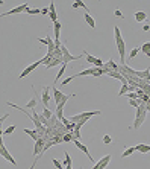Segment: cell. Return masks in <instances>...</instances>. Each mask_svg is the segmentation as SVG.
Segmentation results:
<instances>
[{
    "label": "cell",
    "instance_id": "6da1fadb",
    "mask_svg": "<svg viewBox=\"0 0 150 169\" xmlns=\"http://www.w3.org/2000/svg\"><path fill=\"white\" fill-rule=\"evenodd\" d=\"M145 114H147V110H145V102H143L141 105L136 107L135 122H134V125H132V128H134V130H138V128L144 123V121H145Z\"/></svg>",
    "mask_w": 150,
    "mask_h": 169
},
{
    "label": "cell",
    "instance_id": "7a4b0ae2",
    "mask_svg": "<svg viewBox=\"0 0 150 169\" xmlns=\"http://www.w3.org/2000/svg\"><path fill=\"white\" fill-rule=\"evenodd\" d=\"M97 114H100V111H83V113H81V114H74V116L68 117V121L73 122V123H77L79 121H82V119L90 121L92 116H97Z\"/></svg>",
    "mask_w": 150,
    "mask_h": 169
},
{
    "label": "cell",
    "instance_id": "3957f363",
    "mask_svg": "<svg viewBox=\"0 0 150 169\" xmlns=\"http://www.w3.org/2000/svg\"><path fill=\"white\" fill-rule=\"evenodd\" d=\"M61 52H62V61L64 63H71V61H76V60H81L82 56H83V53L82 55H79V56H74V55H71V53L68 52V49H67V46H65V43L64 44H61Z\"/></svg>",
    "mask_w": 150,
    "mask_h": 169
},
{
    "label": "cell",
    "instance_id": "277c9868",
    "mask_svg": "<svg viewBox=\"0 0 150 169\" xmlns=\"http://www.w3.org/2000/svg\"><path fill=\"white\" fill-rule=\"evenodd\" d=\"M115 46H117L118 55H120L121 64H124V52H126V43H124V40H123V38L115 40Z\"/></svg>",
    "mask_w": 150,
    "mask_h": 169
},
{
    "label": "cell",
    "instance_id": "5b68a950",
    "mask_svg": "<svg viewBox=\"0 0 150 169\" xmlns=\"http://www.w3.org/2000/svg\"><path fill=\"white\" fill-rule=\"evenodd\" d=\"M50 87H44L43 88V95H41V102L44 105V108H48V104H50Z\"/></svg>",
    "mask_w": 150,
    "mask_h": 169
},
{
    "label": "cell",
    "instance_id": "8992f818",
    "mask_svg": "<svg viewBox=\"0 0 150 169\" xmlns=\"http://www.w3.org/2000/svg\"><path fill=\"white\" fill-rule=\"evenodd\" d=\"M0 155H2L3 158L5 160H8V162H9L11 164H14V166H17V162H15V158L12 157V155L8 152V149H6V146H5V143L2 145V148H0Z\"/></svg>",
    "mask_w": 150,
    "mask_h": 169
},
{
    "label": "cell",
    "instance_id": "52a82bcc",
    "mask_svg": "<svg viewBox=\"0 0 150 169\" xmlns=\"http://www.w3.org/2000/svg\"><path fill=\"white\" fill-rule=\"evenodd\" d=\"M28 9H29L28 5H20V6L14 8V9H11V11H8V12H3V14H0V17H6V15H12V14H20V12H26Z\"/></svg>",
    "mask_w": 150,
    "mask_h": 169
},
{
    "label": "cell",
    "instance_id": "ba28073f",
    "mask_svg": "<svg viewBox=\"0 0 150 169\" xmlns=\"http://www.w3.org/2000/svg\"><path fill=\"white\" fill-rule=\"evenodd\" d=\"M73 143H74V145H76V148H79V149H81V151H82V152H85V154H86V157H88V158H90V160H91V162H94V158H92V155H91V152H90V151H88V148H86V146H85V145H83V143H81V140H79V139H73Z\"/></svg>",
    "mask_w": 150,
    "mask_h": 169
},
{
    "label": "cell",
    "instance_id": "9c48e42d",
    "mask_svg": "<svg viewBox=\"0 0 150 169\" xmlns=\"http://www.w3.org/2000/svg\"><path fill=\"white\" fill-rule=\"evenodd\" d=\"M39 66V61H37V63H33V64H30V66H28L26 69H23V72H21L20 75H18V79H23L24 76H28V75L32 72V70H35Z\"/></svg>",
    "mask_w": 150,
    "mask_h": 169
},
{
    "label": "cell",
    "instance_id": "30bf717a",
    "mask_svg": "<svg viewBox=\"0 0 150 169\" xmlns=\"http://www.w3.org/2000/svg\"><path fill=\"white\" fill-rule=\"evenodd\" d=\"M134 17H135L136 23H145V21H147V12L145 11H136L134 14Z\"/></svg>",
    "mask_w": 150,
    "mask_h": 169
},
{
    "label": "cell",
    "instance_id": "8fae6325",
    "mask_svg": "<svg viewBox=\"0 0 150 169\" xmlns=\"http://www.w3.org/2000/svg\"><path fill=\"white\" fill-rule=\"evenodd\" d=\"M52 91H53V101L56 102V105H58L59 102L64 99V96H65V95H64L62 91H59L56 87H52Z\"/></svg>",
    "mask_w": 150,
    "mask_h": 169
},
{
    "label": "cell",
    "instance_id": "7c38bea8",
    "mask_svg": "<svg viewBox=\"0 0 150 169\" xmlns=\"http://www.w3.org/2000/svg\"><path fill=\"white\" fill-rule=\"evenodd\" d=\"M109 160H111V155H105V157H102V158H100L99 160V162H97L96 164H97V166H99V169H106V166H108V164H109Z\"/></svg>",
    "mask_w": 150,
    "mask_h": 169
},
{
    "label": "cell",
    "instance_id": "4fadbf2b",
    "mask_svg": "<svg viewBox=\"0 0 150 169\" xmlns=\"http://www.w3.org/2000/svg\"><path fill=\"white\" fill-rule=\"evenodd\" d=\"M134 148H135V151H138V152H141V154L150 152V145H145V143H138V145H135Z\"/></svg>",
    "mask_w": 150,
    "mask_h": 169
},
{
    "label": "cell",
    "instance_id": "5bb4252c",
    "mask_svg": "<svg viewBox=\"0 0 150 169\" xmlns=\"http://www.w3.org/2000/svg\"><path fill=\"white\" fill-rule=\"evenodd\" d=\"M48 17L52 19V21H58V14H56V9H55V3L52 2L50 6H48Z\"/></svg>",
    "mask_w": 150,
    "mask_h": 169
},
{
    "label": "cell",
    "instance_id": "9a60e30c",
    "mask_svg": "<svg viewBox=\"0 0 150 169\" xmlns=\"http://www.w3.org/2000/svg\"><path fill=\"white\" fill-rule=\"evenodd\" d=\"M61 28H62V23L58 20L53 23V30H55V41H58L59 37H61Z\"/></svg>",
    "mask_w": 150,
    "mask_h": 169
},
{
    "label": "cell",
    "instance_id": "2e32d148",
    "mask_svg": "<svg viewBox=\"0 0 150 169\" xmlns=\"http://www.w3.org/2000/svg\"><path fill=\"white\" fill-rule=\"evenodd\" d=\"M73 96H76V95H65V96H64V99L61 101L58 105H56V111H62V110H64V107H65V104H67V101L70 99V97H73Z\"/></svg>",
    "mask_w": 150,
    "mask_h": 169
},
{
    "label": "cell",
    "instance_id": "e0dca14e",
    "mask_svg": "<svg viewBox=\"0 0 150 169\" xmlns=\"http://www.w3.org/2000/svg\"><path fill=\"white\" fill-rule=\"evenodd\" d=\"M65 70H67V63H62L61 64V69H59V72L58 75H56V79H55V84H58L59 82V79L62 78V75L65 73Z\"/></svg>",
    "mask_w": 150,
    "mask_h": 169
},
{
    "label": "cell",
    "instance_id": "ac0fdd59",
    "mask_svg": "<svg viewBox=\"0 0 150 169\" xmlns=\"http://www.w3.org/2000/svg\"><path fill=\"white\" fill-rule=\"evenodd\" d=\"M23 133H26L28 136H30V137H32V139H33L35 142H37V140L39 139V136H38V131H37V130H29V128H24V130H23Z\"/></svg>",
    "mask_w": 150,
    "mask_h": 169
},
{
    "label": "cell",
    "instance_id": "d6986e66",
    "mask_svg": "<svg viewBox=\"0 0 150 169\" xmlns=\"http://www.w3.org/2000/svg\"><path fill=\"white\" fill-rule=\"evenodd\" d=\"M85 21L88 23V26H90L91 29H96V21H94V19L91 17L90 12H85Z\"/></svg>",
    "mask_w": 150,
    "mask_h": 169
},
{
    "label": "cell",
    "instance_id": "ffe728a7",
    "mask_svg": "<svg viewBox=\"0 0 150 169\" xmlns=\"http://www.w3.org/2000/svg\"><path fill=\"white\" fill-rule=\"evenodd\" d=\"M37 104H38V97H37V95H35L30 101H28V104H26V108L33 110V108H37Z\"/></svg>",
    "mask_w": 150,
    "mask_h": 169
},
{
    "label": "cell",
    "instance_id": "44dd1931",
    "mask_svg": "<svg viewBox=\"0 0 150 169\" xmlns=\"http://www.w3.org/2000/svg\"><path fill=\"white\" fill-rule=\"evenodd\" d=\"M140 47H141V52H143L145 56H150V41H145L143 46H140Z\"/></svg>",
    "mask_w": 150,
    "mask_h": 169
},
{
    "label": "cell",
    "instance_id": "7402d4cb",
    "mask_svg": "<svg viewBox=\"0 0 150 169\" xmlns=\"http://www.w3.org/2000/svg\"><path fill=\"white\" fill-rule=\"evenodd\" d=\"M62 63H64V61H61V60H58V58H53L50 63L46 66V69H52V67H55V66H61Z\"/></svg>",
    "mask_w": 150,
    "mask_h": 169
},
{
    "label": "cell",
    "instance_id": "603a6c76",
    "mask_svg": "<svg viewBox=\"0 0 150 169\" xmlns=\"http://www.w3.org/2000/svg\"><path fill=\"white\" fill-rule=\"evenodd\" d=\"M106 75H108V76H111V78H115V79H120V81H123V76H121L120 72H115V70H109Z\"/></svg>",
    "mask_w": 150,
    "mask_h": 169
},
{
    "label": "cell",
    "instance_id": "cb8c5ba5",
    "mask_svg": "<svg viewBox=\"0 0 150 169\" xmlns=\"http://www.w3.org/2000/svg\"><path fill=\"white\" fill-rule=\"evenodd\" d=\"M140 52H141V47H138V46L134 47V49L130 50V53H129V60H135V56L138 55Z\"/></svg>",
    "mask_w": 150,
    "mask_h": 169
},
{
    "label": "cell",
    "instance_id": "d4e9b609",
    "mask_svg": "<svg viewBox=\"0 0 150 169\" xmlns=\"http://www.w3.org/2000/svg\"><path fill=\"white\" fill-rule=\"evenodd\" d=\"M83 56L86 58V61H88L90 64H92V66L96 64V61H97V58H96V56H92V55H90V53H86V52H83Z\"/></svg>",
    "mask_w": 150,
    "mask_h": 169
},
{
    "label": "cell",
    "instance_id": "484cf974",
    "mask_svg": "<svg viewBox=\"0 0 150 169\" xmlns=\"http://www.w3.org/2000/svg\"><path fill=\"white\" fill-rule=\"evenodd\" d=\"M134 152H135V148H134V146H132V148H127V149H124V151L121 152V158H124V157H129V155H132Z\"/></svg>",
    "mask_w": 150,
    "mask_h": 169
},
{
    "label": "cell",
    "instance_id": "4316f807",
    "mask_svg": "<svg viewBox=\"0 0 150 169\" xmlns=\"http://www.w3.org/2000/svg\"><path fill=\"white\" fill-rule=\"evenodd\" d=\"M127 91H129V84H121V88H120V91H118V96H124Z\"/></svg>",
    "mask_w": 150,
    "mask_h": 169
},
{
    "label": "cell",
    "instance_id": "83f0119b",
    "mask_svg": "<svg viewBox=\"0 0 150 169\" xmlns=\"http://www.w3.org/2000/svg\"><path fill=\"white\" fill-rule=\"evenodd\" d=\"M52 60H53V56H52V55H48V53H47V55L44 56L43 60H38V61H39V64H46V66H47V64L50 63Z\"/></svg>",
    "mask_w": 150,
    "mask_h": 169
},
{
    "label": "cell",
    "instance_id": "f1b7e54d",
    "mask_svg": "<svg viewBox=\"0 0 150 169\" xmlns=\"http://www.w3.org/2000/svg\"><path fill=\"white\" fill-rule=\"evenodd\" d=\"M41 114H43V116H44V117H46V119H47V121H48V119H52V116H53V114H55V113H52V111H50V110H48V108H44Z\"/></svg>",
    "mask_w": 150,
    "mask_h": 169
},
{
    "label": "cell",
    "instance_id": "f546056e",
    "mask_svg": "<svg viewBox=\"0 0 150 169\" xmlns=\"http://www.w3.org/2000/svg\"><path fill=\"white\" fill-rule=\"evenodd\" d=\"M15 128H17L15 125H11V127H8V128H6V130H5V131H3V134H5V136H11V134H12V133H14V131H15Z\"/></svg>",
    "mask_w": 150,
    "mask_h": 169
},
{
    "label": "cell",
    "instance_id": "4dcf8cb0",
    "mask_svg": "<svg viewBox=\"0 0 150 169\" xmlns=\"http://www.w3.org/2000/svg\"><path fill=\"white\" fill-rule=\"evenodd\" d=\"M112 142H114V139H112L109 134H105V136H103V143H105V145H111Z\"/></svg>",
    "mask_w": 150,
    "mask_h": 169
},
{
    "label": "cell",
    "instance_id": "1f68e13d",
    "mask_svg": "<svg viewBox=\"0 0 150 169\" xmlns=\"http://www.w3.org/2000/svg\"><path fill=\"white\" fill-rule=\"evenodd\" d=\"M64 164H65V166H71V157H70V155H68V152H65L64 154Z\"/></svg>",
    "mask_w": 150,
    "mask_h": 169
},
{
    "label": "cell",
    "instance_id": "d6a6232c",
    "mask_svg": "<svg viewBox=\"0 0 150 169\" xmlns=\"http://www.w3.org/2000/svg\"><path fill=\"white\" fill-rule=\"evenodd\" d=\"M26 14H29V15H35V14H41V9H38V8H33V9H29L26 11Z\"/></svg>",
    "mask_w": 150,
    "mask_h": 169
},
{
    "label": "cell",
    "instance_id": "836d02e7",
    "mask_svg": "<svg viewBox=\"0 0 150 169\" xmlns=\"http://www.w3.org/2000/svg\"><path fill=\"white\" fill-rule=\"evenodd\" d=\"M124 96H126V97H129V99H135V101H136V99H140V97H138V95H136L135 91H127Z\"/></svg>",
    "mask_w": 150,
    "mask_h": 169
},
{
    "label": "cell",
    "instance_id": "e575fe53",
    "mask_svg": "<svg viewBox=\"0 0 150 169\" xmlns=\"http://www.w3.org/2000/svg\"><path fill=\"white\" fill-rule=\"evenodd\" d=\"M74 79V75H71V76H68V78H65V79H62V81H61V85H67V84H70Z\"/></svg>",
    "mask_w": 150,
    "mask_h": 169
},
{
    "label": "cell",
    "instance_id": "d590c367",
    "mask_svg": "<svg viewBox=\"0 0 150 169\" xmlns=\"http://www.w3.org/2000/svg\"><path fill=\"white\" fill-rule=\"evenodd\" d=\"M73 139H74V137H73L71 133H67V134L62 136V140H64V142H73Z\"/></svg>",
    "mask_w": 150,
    "mask_h": 169
},
{
    "label": "cell",
    "instance_id": "8d00e7d4",
    "mask_svg": "<svg viewBox=\"0 0 150 169\" xmlns=\"http://www.w3.org/2000/svg\"><path fill=\"white\" fill-rule=\"evenodd\" d=\"M114 38L115 40H118V38H121V32H120V28H118V26H114Z\"/></svg>",
    "mask_w": 150,
    "mask_h": 169
},
{
    "label": "cell",
    "instance_id": "74e56055",
    "mask_svg": "<svg viewBox=\"0 0 150 169\" xmlns=\"http://www.w3.org/2000/svg\"><path fill=\"white\" fill-rule=\"evenodd\" d=\"M52 163L56 166V169H64V166H62V163L59 162V160H56V158H52Z\"/></svg>",
    "mask_w": 150,
    "mask_h": 169
},
{
    "label": "cell",
    "instance_id": "f35d334b",
    "mask_svg": "<svg viewBox=\"0 0 150 169\" xmlns=\"http://www.w3.org/2000/svg\"><path fill=\"white\" fill-rule=\"evenodd\" d=\"M114 14H115V17H118V19H124V15H123V12H121L120 9H115V12H114Z\"/></svg>",
    "mask_w": 150,
    "mask_h": 169
},
{
    "label": "cell",
    "instance_id": "ab89813d",
    "mask_svg": "<svg viewBox=\"0 0 150 169\" xmlns=\"http://www.w3.org/2000/svg\"><path fill=\"white\" fill-rule=\"evenodd\" d=\"M8 117H9V114H8V113L3 114V117H0V125H2V123L5 122V119H8Z\"/></svg>",
    "mask_w": 150,
    "mask_h": 169
},
{
    "label": "cell",
    "instance_id": "60d3db41",
    "mask_svg": "<svg viewBox=\"0 0 150 169\" xmlns=\"http://www.w3.org/2000/svg\"><path fill=\"white\" fill-rule=\"evenodd\" d=\"M41 14H43V15H48V8H43V9H41Z\"/></svg>",
    "mask_w": 150,
    "mask_h": 169
},
{
    "label": "cell",
    "instance_id": "b9f144b4",
    "mask_svg": "<svg viewBox=\"0 0 150 169\" xmlns=\"http://www.w3.org/2000/svg\"><path fill=\"white\" fill-rule=\"evenodd\" d=\"M143 30H144V32H149V30H150V25H144L143 26Z\"/></svg>",
    "mask_w": 150,
    "mask_h": 169
},
{
    "label": "cell",
    "instance_id": "7bdbcfd3",
    "mask_svg": "<svg viewBox=\"0 0 150 169\" xmlns=\"http://www.w3.org/2000/svg\"><path fill=\"white\" fill-rule=\"evenodd\" d=\"M38 41L43 43V44H47V40H46V38H38Z\"/></svg>",
    "mask_w": 150,
    "mask_h": 169
},
{
    "label": "cell",
    "instance_id": "ee69618b",
    "mask_svg": "<svg viewBox=\"0 0 150 169\" xmlns=\"http://www.w3.org/2000/svg\"><path fill=\"white\" fill-rule=\"evenodd\" d=\"M71 6L74 8V9H77V8H81V6H79V2H74V3H73Z\"/></svg>",
    "mask_w": 150,
    "mask_h": 169
},
{
    "label": "cell",
    "instance_id": "f6af8a7d",
    "mask_svg": "<svg viewBox=\"0 0 150 169\" xmlns=\"http://www.w3.org/2000/svg\"><path fill=\"white\" fill-rule=\"evenodd\" d=\"M0 5H3V0H0Z\"/></svg>",
    "mask_w": 150,
    "mask_h": 169
}]
</instances>
